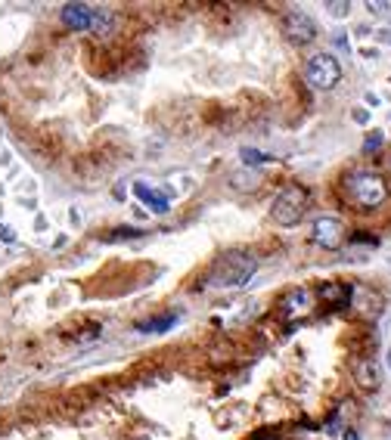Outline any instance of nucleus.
<instances>
[{"label": "nucleus", "instance_id": "nucleus-1", "mask_svg": "<svg viewBox=\"0 0 391 440\" xmlns=\"http://www.w3.org/2000/svg\"><path fill=\"white\" fill-rule=\"evenodd\" d=\"M255 270H258V257L252 251H227V255H221L211 264L208 282L217 288H239L255 276Z\"/></svg>", "mask_w": 391, "mask_h": 440}, {"label": "nucleus", "instance_id": "nucleus-2", "mask_svg": "<svg viewBox=\"0 0 391 440\" xmlns=\"http://www.w3.org/2000/svg\"><path fill=\"white\" fill-rule=\"evenodd\" d=\"M342 190H345V195L361 211H373L388 199L385 180L379 174H373V171H351V174L342 180Z\"/></svg>", "mask_w": 391, "mask_h": 440}, {"label": "nucleus", "instance_id": "nucleus-3", "mask_svg": "<svg viewBox=\"0 0 391 440\" xmlns=\"http://www.w3.org/2000/svg\"><path fill=\"white\" fill-rule=\"evenodd\" d=\"M304 211H308V190L299 186V183H292L273 199L270 217L277 220L279 226H295L304 217Z\"/></svg>", "mask_w": 391, "mask_h": 440}, {"label": "nucleus", "instance_id": "nucleus-4", "mask_svg": "<svg viewBox=\"0 0 391 440\" xmlns=\"http://www.w3.org/2000/svg\"><path fill=\"white\" fill-rule=\"evenodd\" d=\"M304 81L314 90H332L335 84L342 81V66L332 53H317V56L308 59L304 66Z\"/></svg>", "mask_w": 391, "mask_h": 440}, {"label": "nucleus", "instance_id": "nucleus-5", "mask_svg": "<svg viewBox=\"0 0 391 440\" xmlns=\"http://www.w3.org/2000/svg\"><path fill=\"white\" fill-rule=\"evenodd\" d=\"M311 239H314L320 248L335 251L345 242V226H342L339 217H317L314 226H311Z\"/></svg>", "mask_w": 391, "mask_h": 440}, {"label": "nucleus", "instance_id": "nucleus-6", "mask_svg": "<svg viewBox=\"0 0 391 440\" xmlns=\"http://www.w3.org/2000/svg\"><path fill=\"white\" fill-rule=\"evenodd\" d=\"M286 37L295 47H304L317 37V22L308 13H289L286 16Z\"/></svg>", "mask_w": 391, "mask_h": 440}, {"label": "nucleus", "instance_id": "nucleus-7", "mask_svg": "<svg viewBox=\"0 0 391 440\" xmlns=\"http://www.w3.org/2000/svg\"><path fill=\"white\" fill-rule=\"evenodd\" d=\"M62 25L72 28V31H84L90 25V6L88 4H66L59 13Z\"/></svg>", "mask_w": 391, "mask_h": 440}, {"label": "nucleus", "instance_id": "nucleus-8", "mask_svg": "<svg viewBox=\"0 0 391 440\" xmlns=\"http://www.w3.org/2000/svg\"><path fill=\"white\" fill-rule=\"evenodd\" d=\"M354 379H357V384H361V388H366V391H376L379 384H382L379 363H376V360H370V357L357 360V363H354Z\"/></svg>", "mask_w": 391, "mask_h": 440}, {"label": "nucleus", "instance_id": "nucleus-9", "mask_svg": "<svg viewBox=\"0 0 391 440\" xmlns=\"http://www.w3.org/2000/svg\"><path fill=\"white\" fill-rule=\"evenodd\" d=\"M279 310H283V317H304V313L311 310V292L308 288H295V292H289L283 301H279Z\"/></svg>", "mask_w": 391, "mask_h": 440}, {"label": "nucleus", "instance_id": "nucleus-10", "mask_svg": "<svg viewBox=\"0 0 391 440\" xmlns=\"http://www.w3.org/2000/svg\"><path fill=\"white\" fill-rule=\"evenodd\" d=\"M115 28V13L106 10V6H97V10H90V25L88 31H93L97 37H109Z\"/></svg>", "mask_w": 391, "mask_h": 440}, {"label": "nucleus", "instance_id": "nucleus-11", "mask_svg": "<svg viewBox=\"0 0 391 440\" xmlns=\"http://www.w3.org/2000/svg\"><path fill=\"white\" fill-rule=\"evenodd\" d=\"M134 192H137V199L140 202H146L155 214H165L168 211V199L162 192H155V190H150V186H143V183H134Z\"/></svg>", "mask_w": 391, "mask_h": 440}, {"label": "nucleus", "instance_id": "nucleus-12", "mask_svg": "<svg viewBox=\"0 0 391 440\" xmlns=\"http://www.w3.org/2000/svg\"><path fill=\"white\" fill-rule=\"evenodd\" d=\"M351 298V288L345 282H326V286H320V301L326 304H345Z\"/></svg>", "mask_w": 391, "mask_h": 440}, {"label": "nucleus", "instance_id": "nucleus-13", "mask_svg": "<svg viewBox=\"0 0 391 440\" xmlns=\"http://www.w3.org/2000/svg\"><path fill=\"white\" fill-rule=\"evenodd\" d=\"M174 323H177V313H162V317L140 323V326H137V332H165V329H171Z\"/></svg>", "mask_w": 391, "mask_h": 440}, {"label": "nucleus", "instance_id": "nucleus-14", "mask_svg": "<svg viewBox=\"0 0 391 440\" xmlns=\"http://www.w3.org/2000/svg\"><path fill=\"white\" fill-rule=\"evenodd\" d=\"M242 161H246V164H264V161H270L267 159V155H264V152H258V149H242Z\"/></svg>", "mask_w": 391, "mask_h": 440}, {"label": "nucleus", "instance_id": "nucleus-15", "mask_svg": "<svg viewBox=\"0 0 391 440\" xmlns=\"http://www.w3.org/2000/svg\"><path fill=\"white\" fill-rule=\"evenodd\" d=\"M140 230H134V226H124V230H115V236H109V239H137Z\"/></svg>", "mask_w": 391, "mask_h": 440}, {"label": "nucleus", "instance_id": "nucleus-16", "mask_svg": "<svg viewBox=\"0 0 391 440\" xmlns=\"http://www.w3.org/2000/svg\"><path fill=\"white\" fill-rule=\"evenodd\" d=\"M379 146H382V133H373V137H366V143H363L366 152H376Z\"/></svg>", "mask_w": 391, "mask_h": 440}, {"label": "nucleus", "instance_id": "nucleus-17", "mask_svg": "<svg viewBox=\"0 0 391 440\" xmlns=\"http://www.w3.org/2000/svg\"><path fill=\"white\" fill-rule=\"evenodd\" d=\"M326 10H330L332 16H339V19H342V16H348L351 6H348V4H326Z\"/></svg>", "mask_w": 391, "mask_h": 440}, {"label": "nucleus", "instance_id": "nucleus-18", "mask_svg": "<svg viewBox=\"0 0 391 440\" xmlns=\"http://www.w3.org/2000/svg\"><path fill=\"white\" fill-rule=\"evenodd\" d=\"M0 239H4V242H13V239H16V233L10 230V226H0Z\"/></svg>", "mask_w": 391, "mask_h": 440}, {"label": "nucleus", "instance_id": "nucleus-19", "mask_svg": "<svg viewBox=\"0 0 391 440\" xmlns=\"http://www.w3.org/2000/svg\"><path fill=\"white\" fill-rule=\"evenodd\" d=\"M335 47H342V50H348V37H342V35H335Z\"/></svg>", "mask_w": 391, "mask_h": 440}, {"label": "nucleus", "instance_id": "nucleus-20", "mask_svg": "<svg viewBox=\"0 0 391 440\" xmlns=\"http://www.w3.org/2000/svg\"><path fill=\"white\" fill-rule=\"evenodd\" d=\"M252 440H277V437H273V434H270V431H261V434H255Z\"/></svg>", "mask_w": 391, "mask_h": 440}, {"label": "nucleus", "instance_id": "nucleus-21", "mask_svg": "<svg viewBox=\"0 0 391 440\" xmlns=\"http://www.w3.org/2000/svg\"><path fill=\"white\" fill-rule=\"evenodd\" d=\"M345 440H361V437H357L354 431H348V434H345Z\"/></svg>", "mask_w": 391, "mask_h": 440}, {"label": "nucleus", "instance_id": "nucleus-22", "mask_svg": "<svg viewBox=\"0 0 391 440\" xmlns=\"http://www.w3.org/2000/svg\"><path fill=\"white\" fill-rule=\"evenodd\" d=\"M388 369H391V350H388Z\"/></svg>", "mask_w": 391, "mask_h": 440}, {"label": "nucleus", "instance_id": "nucleus-23", "mask_svg": "<svg viewBox=\"0 0 391 440\" xmlns=\"http://www.w3.org/2000/svg\"><path fill=\"white\" fill-rule=\"evenodd\" d=\"M388 41H391V31H388Z\"/></svg>", "mask_w": 391, "mask_h": 440}]
</instances>
